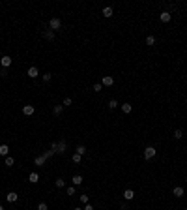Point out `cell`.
<instances>
[{"instance_id":"36","label":"cell","mask_w":187,"mask_h":210,"mask_svg":"<svg viewBox=\"0 0 187 210\" xmlns=\"http://www.w3.org/2000/svg\"><path fill=\"white\" fill-rule=\"evenodd\" d=\"M73 210H84V208H79V206H77V208H73Z\"/></svg>"},{"instance_id":"16","label":"cell","mask_w":187,"mask_h":210,"mask_svg":"<svg viewBox=\"0 0 187 210\" xmlns=\"http://www.w3.org/2000/svg\"><path fill=\"white\" fill-rule=\"evenodd\" d=\"M71 182H73V186H80V184H82V176H80V174H75L71 178Z\"/></svg>"},{"instance_id":"38","label":"cell","mask_w":187,"mask_h":210,"mask_svg":"<svg viewBox=\"0 0 187 210\" xmlns=\"http://www.w3.org/2000/svg\"><path fill=\"white\" fill-rule=\"evenodd\" d=\"M0 51H2V49H0Z\"/></svg>"},{"instance_id":"6","label":"cell","mask_w":187,"mask_h":210,"mask_svg":"<svg viewBox=\"0 0 187 210\" xmlns=\"http://www.w3.org/2000/svg\"><path fill=\"white\" fill-rule=\"evenodd\" d=\"M66 148H67L66 141H60V143H58V146H56V154H64V152H66Z\"/></svg>"},{"instance_id":"13","label":"cell","mask_w":187,"mask_h":210,"mask_svg":"<svg viewBox=\"0 0 187 210\" xmlns=\"http://www.w3.org/2000/svg\"><path fill=\"white\" fill-rule=\"evenodd\" d=\"M112 13H114V9H112L111 6H107V8H103V17H112Z\"/></svg>"},{"instance_id":"2","label":"cell","mask_w":187,"mask_h":210,"mask_svg":"<svg viewBox=\"0 0 187 210\" xmlns=\"http://www.w3.org/2000/svg\"><path fill=\"white\" fill-rule=\"evenodd\" d=\"M155 154H157V150H155L153 146H146V148H144V158H146V160L155 158Z\"/></svg>"},{"instance_id":"25","label":"cell","mask_w":187,"mask_h":210,"mask_svg":"<svg viewBox=\"0 0 187 210\" xmlns=\"http://www.w3.org/2000/svg\"><path fill=\"white\" fill-rule=\"evenodd\" d=\"M183 137V131L182 130H174V139H182Z\"/></svg>"},{"instance_id":"31","label":"cell","mask_w":187,"mask_h":210,"mask_svg":"<svg viewBox=\"0 0 187 210\" xmlns=\"http://www.w3.org/2000/svg\"><path fill=\"white\" fill-rule=\"evenodd\" d=\"M38 210H49V206H47V203H40V205H38Z\"/></svg>"},{"instance_id":"33","label":"cell","mask_w":187,"mask_h":210,"mask_svg":"<svg viewBox=\"0 0 187 210\" xmlns=\"http://www.w3.org/2000/svg\"><path fill=\"white\" fill-rule=\"evenodd\" d=\"M88 201H90V199H88V195H80V203H84V205H88Z\"/></svg>"},{"instance_id":"27","label":"cell","mask_w":187,"mask_h":210,"mask_svg":"<svg viewBox=\"0 0 187 210\" xmlns=\"http://www.w3.org/2000/svg\"><path fill=\"white\" fill-rule=\"evenodd\" d=\"M118 107V101H116V99H111V101H109V109H116Z\"/></svg>"},{"instance_id":"34","label":"cell","mask_w":187,"mask_h":210,"mask_svg":"<svg viewBox=\"0 0 187 210\" xmlns=\"http://www.w3.org/2000/svg\"><path fill=\"white\" fill-rule=\"evenodd\" d=\"M0 75H2V77H6V75H8V72H6L4 68H2V70H0Z\"/></svg>"},{"instance_id":"11","label":"cell","mask_w":187,"mask_h":210,"mask_svg":"<svg viewBox=\"0 0 187 210\" xmlns=\"http://www.w3.org/2000/svg\"><path fill=\"white\" fill-rule=\"evenodd\" d=\"M133 197H135V191H133V189H125V191H124V199H125V201H131Z\"/></svg>"},{"instance_id":"5","label":"cell","mask_w":187,"mask_h":210,"mask_svg":"<svg viewBox=\"0 0 187 210\" xmlns=\"http://www.w3.org/2000/svg\"><path fill=\"white\" fill-rule=\"evenodd\" d=\"M28 77H30V79H36V77H40V70H38L36 66L28 68Z\"/></svg>"},{"instance_id":"9","label":"cell","mask_w":187,"mask_h":210,"mask_svg":"<svg viewBox=\"0 0 187 210\" xmlns=\"http://www.w3.org/2000/svg\"><path fill=\"white\" fill-rule=\"evenodd\" d=\"M45 161H47V160H45L43 156H36V158H34V163H36L38 167H43V165H45Z\"/></svg>"},{"instance_id":"10","label":"cell","mask_w":187,"mask_h":210,"mask_svg":"<svg viewBox=\"0 0 187 210\" xmlns=\"http://www.w3.org/2000/svg\"><path fill=\"white\" fill-rule=\"evenodd\" d=\"M28 182H32V184L40 182V174H38V173H30V174H28Z\"/></svg>"},{"instance_id":"29","label":"cell","mask_w":187,"mask_h":210,"mask_svg":"<svg viewBox=\"0 0 187 210\" xmlns=\"http://www.w3.org/2000/svg\"><path fill=\"white\" fill-rule=\"evenodd\" d=\"M71 103H73V99H71V98H66V99H64V103H62V105H64V107H69Z\"/></svg>"},{"instance_id":"28","label":"cell","mask_w":187,"mask_h":210,"mask_svg":"<svg viewBox=\"0 0 187 210\" xmlns=\"http://www.w3.org/2000/svg\"><path fill=\"white\" fill-rule=\"evenodd\" d=\"M101 88H103L101 83H95V85H94V92H101Z\"/></svg>"},{"instance_id":"4","label":"cell","mask_w":187,"mask_h":210,"mask_svg":"<svg viewBox=\"0 0 187 210\" xmlns=\"http://www.w3.org/2000/svg\"><path fill=\"white\" fill-rule=\"evenodd\" d=\"M101 85H103V86H112V85H114V77L105 75V77L101 79Z\"/></svg>"},{"instance_id":"37","label":"cell","mask_w":187,"mask_h":210,"mask_svg":"<svg viewBox=\"0 0 187 210\" xmlns=\"http://www.w3.org/2000/svg\"><path fill=\"white\" fill-rule=\"evenodd\" d=\"M0 210H4V206H2V205H0Z\"/></svg>"},{"instance_id":"3","label":"cell","mask_w":187,"mask_h":210,"mask_svg":"<svg viewBox=\"0 0 187 210\" xmlns=\"http://www.w3.org/2000/svg\"><path fill=\"white\" fill-rule=\"evenodd\" d=\"M11 62H13V58H11V56H8V54H4V56L0 58V64H2V68H4V70L11 66Z\"/></svg>"},{"instance_id":"15","label":"cell","mask_w":187,"mask_h":210,"mask_svg":"<svg viewBox=\"0 0 187 210\" xmlns=\"http://www.w3.org/2000/svg\"><path fill=\"white\" fill-rule=\"evenodd\" d=\"M43 38H45V40H49V41H53L54 40V32L53 30H45L43 32Z\"/></svg>"},{"instance_id":"35","label":"cell","mask_w":187,"mask_h":210,"mask_svg":"<svg viewBox=\"0 0 187 210\" xmlns=\"http://www.w3.org/2000/svg\"><path fill=\"white\" fill-rule=\"evenodd\" d=\"M84 210H94V206H92V205H90V203H88V205L84 206Z\"/></svg>"},{"instance_id":"32","label":"cell","mask_w":187,"mask_h":210,"mask_svg":"<svg viewBox=\"0 0 187 210\" xmlns=\"http://www.w3.org/2000/svg\"><path fill=\"white\" fill-rule=\"evenodd\" d=\"M41 77H43V81H45V83H49V81L53 79V75H51V73H45V75H41Z\"/></svg>"},{"instance_id":"20","label":"cell","mask_w":187,"mask_h":210,"mask_svg":"<svg viewBox=\"0 0 187 210\" xmlns=\"http://www.w3.org/2000/svg\"><path fill=\"white\" fill-rule=\"evenodd\" d=\"M62 111H64V105H54V107H53V113H54V115H60Z\"/></svg>"},{"instance_id":"23","label":"cell","mask_w":187,"mask_h":210,"mask_svg":"<svg viewBox=\"0 0 187 210\" xmlns=\"http://www.w3.org/2000/svg\"><path fill=\"white\" fill-rule=\"evenodd\" d=\"M77 154L84 156V154H86V146H82V144H80V146H77Z\"/></svg>"},{"instance_id":"7","label":"cell","mask_w":187,"mask_h":210,"mask_svg":"<svg viewBox=\"0 0 187 210\" xmlns=\"http://www.w3.org/2000/svg\"><path fill=\"white\" fill-rule=\"evenodd\" d=\"M6 199H8L9 203H17V199H19V193H15V191H9L8 195H6Z\"/></svg>"},{"instance_id":"14","label":"cell","mask_w":187,"mask_h":210,"mask_svg":"<svg viewBox=\"0 0 187 210\" xmlns=\"http://www.w3.org/2000/svg\"><path fill=\"white\" fill-rule=\"evenodd\" d=\"M172 193H174V197H183V188L182 186H176V188L172 189Z\"/></svg>"},{"instance_id":"18","label":"cell","mask_w":187,"mask_h":210,"mask_svg":"<svg viewBox=\"0 0 187 210\" xmlns=\"http://www.w3.org/2000/svg\"><path fill=\"white\" fill-rule=\"evenodd\" d=\"M131 109H133V107H131L129 103H124V105H122V111H124L125 115H129V113H131Z\"/></svg>"},{"instance_id":"1","label":"cell","mask_w":187,"mask_h":210,"mask_svg":"<svg viewBox=\"0 0 187 210\" xmlns=\"http://www.w3.org/2000/svg\"><path fill=\"white\" fill-rule=\"evenodd\" d=\"M60 26H62V21H60V19H58V17H53V19H51V21H49V28H51V30H60Z\"/></svg>"},{"instance_id":"8","label":"cell","mask_w":187,"mask_h":210,"mask_svg":"<svg viewBox=\"0 0 187 210\" xmlns=\"http://www.w3.org/2000/svg\"><path fill=\"white\" fill-rule=\"evenodd\" d=\"M159 19H161V23H169L170 19H172V15H170L169 11H163V13L159 15Z\"/></svg>"},{"instance_id":"24","label":"cell","mask_w":187,"mask_h":210,"mask_svg":"<svg viewBox=\"0 0 187 210\" xmlns=\"http://www.w3.org/2000/svg\"><path fill=\"white\" fill-rule=\"evenodd\" d=\"M4 163H6L8 167H11V165L15 163V160H13V158H9V156H6V161H4Z\"/></svg>"},{"instance_id":"17","label":"cell","mask_w":187,"mask_h":210,"mask_svg":"<svg viewBox=\"0 0 187 210\" xmlns=\"http://www.w3.org/2000/svg\"><path fill=\"white\" fill-rule=\"evenodd\" d=\"M8 152H9L8 144H0V156H8Z\"/></svg>"},{"instance_id":"21","label":"cell","mask_w":187,"mask_h":210,"mask_svg":"<svg viewBox=\"0 0 187 210\" xmlns=\"http://www.w3.org/2000/svg\"><path fill=\"white\" fill-rule=\"evenodd\" d=\"M54 154H56L54 150H45V152H43V158H45V160H49V158H53Z\"/></svg>"},{"instance_id":"30","label":"cell","mask_w":187,"mask_h":210,"mask_svg":"<svg viewBox=\"0 0 187 210\" xmlns=\"http://www.w3.org/2000/svg\"><path fill=\"white\" fill-rule=\"evenodd\" d=\"M66 193L67 195H75V186H69V188L66 189Z\"/></svg>"},{"instance_id":"26","label":"cell","mask_w":187,"mask_h":210,"mask_svg":"<svg viewBox=\"0 0 187 210\" xmlns=\"http://www.w3.org/2000/svg\"><path fill=\"white\" fill-rule=\"evenodd\" d=\"M146 45H155V38H153V36H148L146 38Z\"/></svg>"},{"instance_id":"19","label":"cell","mask_w":187,"mask_h":210,"mask_svg":"<svg viewBox=\"0 0 187 210\" xmlns=\"http://www.w3.org/2000/svg\"><path fill=\"white\" fill-rule=\"evenodd\" d=\"M64 184H66L64 178H56V180H54V186H56V188H64Z\"/></svg>"},{"instance_id":"12","label":"cell","mask_w":187,"mask_h":210,"mask_svg":"<svg viewBox=\"0 0 187 210\" xmlns=\"http://www.w3.org/2000/svg\"><path fill=\"white\" fill-rule=\"evenodd\" d=\"M22 113H24L26 116L34 115V105H24V107H22Z\"/></svg>"},{"instance_id":"22","label":"cell","mask_w":187,"mask_h":210,"mask_svg":"<svg viewBox=\"0 0 187 210\" xmlns=\"http://www.w3.org/2000/svg\"><path fill=\"white\" fill-rule=\"evenodd\" d=\"M71 160H73V163H80V161H82V156H80V154H73V158H71Z\"/></svg>"}]
</instances>
